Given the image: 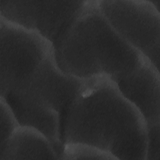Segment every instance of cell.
<instances>
[{
  "label": "cell",
  "mask_w": 160,
  "mask_h": 160,
  "mask_svg": "<svg viewBox=\"0 0 160 160\" xmlns=\"http://www.w3.org/2000/svg\"><path fill=\"white\" fill-rule=\"evenodd\" d=\"M62 144L83 143L118 159L146 160L147 124L138 109L106 76L84 79L69 109Z\"/></svg>",
  "instance_id": "1"
},
{
  "label": "cell",
  "mask_w": 160,
  "mask_h": 160,
  "mask_svg": "<svg viewBox=\"0 0 160 160\" xmlns=\"http://www.w3.org/2000/svg\"><path fill=\"white\" fill-rule=\"evenodd\" d=\"M54 52L62 72L81 79L106 76L115 81L132 73L146 59L111 26L98 0L87 1Z\"/></svg>",
  "instance_id": "2"
},
{
  "label": "cell",
  "mask_w": 160,
  "mask_h": 160,
  "mask_svg": "<svg viewBox=\"0 0 160 160\" xmlns=\"http://www.w3.org/2000/svg\"><path fill=\"white\" fill-rule=\"evenodd\" d=\"M83 81L59 69L53 50L19 89L1 97L11 108L59 126L62 139L69 109Z\"/></svg>",
  "instance_id": "3"
},
{
  "label": "cell",
  "mask_w": 160,
  "mask_h": 160,
  "mask_svg": "<svg viewBox=\"0 0 160 160\" xmlns=\"http://www.w3.org/2000/svg\"><path fill=\"white\" fill-rule=\"evenodd\" d=\"M0 94L19 89L54 50L36 32L0 17Z\"/></svg>",
  "instance_id": "4"
},
{
  "label": "cell",
  "mask_w": 160,
  "mask_h": 160,
  "mask_svg": "<svg viewBox=\"0 0 160 160\" xmlns=\"http://www.w3.org/2000/svg\"><path fill=\"white\" fill-rule=\"evenodd\" d=\"M116 31L159 69L160 12L150 0H98Z\"/></svg>",
  "instance_id": "5"
},
{
  "label": "cell",
  "mask_w": 160,
  "mask_h": 160,
  "mask_svg": "<svg viewBox=\"0 0 160 160\" xmlns=\"http://www.w3.org/2000/svg\"><path fill=\"white\" fill-rule=\"evenodd\" d=\"M87 1L0 0V17L38 32L55 48Z\"/></svg>",
  "instance_id": "6"
},
{
  "label": "cell",
  "mask_w": 160,
  "mask_h": 160,
  "mask_svg": "<svg viewBox=\"0 0 160 160\" xmlns=\"http://www.w3.org/2000/svg\"><path fill=\"white\" fill-rule=\"evenodd\" d=\"M114 81L141 114L147 126L160 123L159 69L146 59L132 73Z\"/></svg>",
  "instance_id": "7"
},
{
  "label": "cell",
  "mask_w": 160,
  "mask_h": 160,
  "mask_svg": "<svg viewBox=\"0 0 160 160\" xmlns=\"http://www.w3.org/2000/svg\"><path fill=\"white\" fill-rule=\"evenodd\" d=\"M17 159H59V156L42 133L19 126L0 151V160Z\"/></svg>",
  "instance_id": "8"
},
{
  "label": "cell",
  "mask_w": 160,
  "mask_h": 160,
  "mask_svg": "<svg viewBox=\"0 0 160 160\" xmlns=\"http://www.w3.org/2000/svg\"><path fill=\"white\" fill-rule=\"evenodd\" d=\"M61 159L118 160L110 152L83 143H68L63 146Z\"/></svg>",
  "instance_id": "9"
},
{
  "label": "cell",
  "mask_w": 160,
  "mask_h": 160,
  "mask_svg": "<svg viewBox=\"0 0 160 160\" xmlns=\"http://www.w3.org/2000/svg\"><path fill=\"white\" fill-rule=\"evenodd\" d=\"M1 109V143L0 151L3 149L9 138L19 126L18 122L8 102L4 98H0Z\"/></svg>",
  "instance_id": "10"
},
{
  "label": "cell",
  "mask_w": 160,
  "mask_h": 160,
  "mask_svg": "<svg viewBox=\"0 0 160 160\" xmlns=\"http://www.w3.org/2000/svg\"><path fill=\"white\" fill-rule=\"evenodd\" d=\"M160 159V123L147 126L146 160Z\"/></svg>",
  "instance_id": "11"
}]
</instances>
